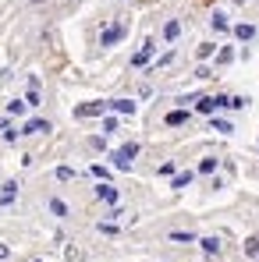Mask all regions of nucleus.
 <instances>
[{
  "instance_id": "1",
  "label": "nucleus",
  "mask_w": 259,
  "mask_h": 262,
  "mask_svg": "<svg viewBox=\"0 0 259 262\" xmlns=\"http://www.w3.org/2000/svg\"><path fill=\"white\" fill-rule=\"evenodd\" d=\"M135 156H138V145L128 142V145H121L110 160H114V167H117V170H131V160H135Z\"/></svg>"
},
{
  "instance_id": "2",
  "label": "nucleus",
  "mask_w": 259,
  "mask_h": 262,
  "mask_svg": "<svg viewBox=\"0 0 259 262\" xmlns=\"http://www.w3.org/2000/svg\"><path fill=\"white\" fill-rule=\"evenodd\" d=\"M96 199H99V202H107V206H117V199H121V195H117V188H114V184L99 181V184H96Z\"/></svg>"
},
{
  "instance_id": "3",
  "label": "nucleus",
  "mask_w": 259,
  "mask_h": 262,
  "mask_svg": "<svg viewBox=\"0 0 259 262\" xmlns=\"http://www.w3.org/2000/svg\"><path fill=\"white\" fill-rule=\"evenodd\" d=\"M110 110V103H82L78 110H75V117H99V114H107Z\"/></svg>"
},
{
  "instance_id": "4",
  "label": "nucleus",
  "mask_w": 259,
  "mask_h": 262,
  "mask_svg": "<svg viewBox=\"0 0 259 262\" xmlns=\"http://www.w3.org/2000/svg\"><path fill=\"white\" fill-rule=\"evenodd\" d=\"M153 50H156V46H153V39H146V43H142V50H138V53L131 57V68H142V64H149Z\"/></svg>"
},
{
  "instance_id": "5",
  "label": "nucleus",
  "mask_w": 259,
  "mask_h": 262,
  "mask_svg": "<svg viewBox=\"0 0 259 262\" xmlns=\"http://www.w3.org/2000/svg\"><path fill=\"white\" fill-rule=\"evenodd\" d=\"M121 36H125V25H114V29H107V32H103V39H99V43H103V46H114V43H121Z\"/></svg>"
},
{
  "instance_id": "6",
  "label": "nucleus",
  "mask_w": 259,
  "mask_h": 262,
  "mask_svg": "<svg viewBox=\"0 0 259 262\" xmlns=\"http://www.w3.org/2000/svg\"><path fill=\"white\" fill-rule=\"evenodd\" d=\"M195 106H199V114H213L220 103H216V96H199V99H195Z\"/></svg>"
},
{
  "instance_id": "7",
  "label": "nucleus",
  "mask_w": 259,
  "mask_h": 262,
  "mask_svg": "<svg viewBox=\"0 0 259 262\" xmlns=\"http://www.w3.org/2000/svg\"><path fill=\"white\" fill-rule=\"evenodd\" d=\"M46 131H50V121H29L22 128V135H46Z\"/></svg>"
},
{
  "instance_id": "8",
  "label": "nucleus",
  "mask_w": 259,
  "mask_h": 262,
  "mask_svg": "<svg viewBox=\"0 0 259 262\" xmlns=\"http://www.w3.org/2000/svg\"><path fill=\"white\" fill-rule=\"evenodd\" d=\"M14 195H18V181H7V184L0 188V202L7 206V202H14Z\"/></svg>"
},
{
  "instance_id": "9",
  "label": "nucleus",
  "mask_w": 259,
  "mask_h": 262,
  "mask_svg": "<svg viewBox=\"0 0 259 262\" xmlns=\"http://www.w3.org/2000/svg\"><path fill=\"white\" fill-rule=\"evenodd\" d=\"M192 181H195V174H192V170H188V174H177V177L171 181V188H174V191H181V188H188Z\"/></svg>"
},
{
  "instance_id": "10",
  "label": "nucleus",
  "mask_w": 259,
  "mask_h": 262,
  "mask_svg": "<svg viewBox=\"0 0 259 262\" xmlns=\"http://www.w3.org/2000/svg\"><path fill=\"white\" fill-rule=\"evenodd\" d=\"M110 110H117V114H135V103H131V99H114Z\"/></svg>"
},
{
  "instance_id": "11",
  "label": "nucleus",
  "mask_w": 259,
  "mask_h": 262,
  "mask_svg": "<svg viewBox=\"0 0 259 262\" xmlns=\"http://www.w3.org/2000/svg\"><path fill=\"white\" fill-rule=\"evenodd\" d=\"M199 245H203V252H206V255H216V252H220V237H203Z\"/></svg>"
},
{
  "instance_id": "12",
  "label": "nucleus",
  "mask_w": 259,
  "mask_h": 262,
  "mask_svg": "<svg viewBox=\"0 0 259 262\" xmlns=\"http://www.w3.org/2000/svg\"><path fill=\"white\" fill-rule=\"evenodd\" d=\"M234 36H238L242 43H249V39L256 36V29H252V25H234Z\"/></svg>"
},
{
  "instance_id": "13",
  "label": "nucleus",
  "mask_w": 259,
  "mask_h": 262,
  "mask_svg": "<svg viewBox=\"0 0 259 262\" xmlns=\"http://www.w3.org/2000/svg\"><path fill=\"white\" fill-rule=\"evenodd\" d=\"M210 25H213V32H227V14H220V11H216L213 18H210Z\"/></svg>"
},
{
  "instance_id": "14",
  "label": "nucleus",
  "mask_w": 259,
  "mask_h": 262,
  "mask_svg": "<svg viewBox=\"0 0 259 262\" xmlns=\"http://www.w3.org/2000/svg\"><path fill=\"white\" fill-rule=\"evenodd\" d=\"M177 32H181V25H177V21H167V25H164V39H167V43L177 39Z\"/></svg>"
},
{
  "instance_id": "15",
  "label": "nucleus",
  "mask_w": 259,
  "mask_h": 262,
  "mask_svg": "<svg viewBox=\"0 0 259 262\" xmlns=\"http://www.w3.org/2000/svg\"><path fill=\"white\" fill-rule=\"evenodd\" d=\"M185 121H188V114H185V110H174V114H167V124H171V128L185 124Z\"/></svg>"
},
{
  "instance_id": "16",
  "label": "nucleus",
  "mask_w": 259,
  "mask_h": 262,
  "mask_svg": "<svg viewBox=\"0 0 259 262\" xmlns=\"http://www.w3.org/2000/svg\"><path fill=\"white\" fill-rule=\"evenodd\" d=\"M245 255H249V259L259 255V237H245Z\"/></svg>"
},
{
  "instance_id": "17",
  "label": "nucleus",
  "mask_w": 259,
  "mask_h": 262,
  "mask_svg": "<svg viewBox=\"0 0 259 262\" xmlns=\"http://www.w3.org/2000/svg\"><path fill=\"white\" fill-rule=\"evenodd\" d=\"M50 213H53V216H68V206H64L61 199H50Z\"/></svg>"
},
{
  "instance_id": "18",
  "label": "nucleus",
  "mask_w": 259,
  "mask_h": 262,
  "mask_svg": "<svg viewBox=\"0 0 259 262\" xmlns=\"http://www.w3.org/2000/svg\"><path fill=\"white\" fill-rule=\"evenodd\" d=\"M171 241H177V245H192L195 237H192V234H185V230H171Z\"/></svg>"
},
{
  "instance_id": "19",
  "label": "nucleus",
  "mask_w": 259,
  "mask_h": 262,
  "mask_svg": "<svg viewBox=\"0 0 259 262\" xmlns=\"http://www.w3.org/2000/svg\"><path fill=\"white\" fill-rule=\"evenodd\" d=\"M25 106H29L25 99H11V103H7V114H25Z\"/></svg>"
},
{
  "instance_id": "20",
  "label": "nucleus",
  "mask_w": 259,
  "mask_h": 262,
  "mask_svg": "<svg viewBox=\"0 0 259 262\" xmlns=\"http://www.w3.org/2000/svg\"><path fill=\"white\" fill-rule=\"evenodd\" d=\"M213 170H216V160H213V156H206V160L199 163V174H213Z\"/></svg>"
},
{
  "instance_id": "21",
  "label": "nucleus",
  "mask_w": 259,
  "mask_h": 262,
  "mask_svg": "<svg viewBox=\"0 0 259 262\" xmlns=\"http://www.w3.org/2000/svg\"><path fill=\"white\" fill-rule=\"evenodd\" d=\"M216 60H220V64H231V60H234V50H231V46H224V50L216 53Z\"/></svg>"
},
{
  "instance_id": "22",
  "label": "nucleus",
  "mask_w": 259,
  "mask_h": 262,
  "mask_svg": "<svg viewBox=\"0 0 259 262\" xmlns=\"http://www.w3.org/2000/svg\"><path fill=\"white\" fill-rule=\"evenodd\" d=\"M245 103H249V99H245V96H231V99H227V106H231V110H242V106H245Z\"/></svg>"
},
{
  "instance_id": "23",
  "label": "nucleus",
  "mask_w": 259,
  "mask_h": 262,
  "mask_svg": "<svg viewBox=\"0 0 259 262\" xmlns=\"http://www.w3.org/2000/svg\"><path fill=\"white\" fill-rule=\"evenodd\" d=\"M71 177H75L71 167H57V181H71Z\"/></svg>"
},
{
  "instance_id": "24",
  "label": "nucleus",
  "mask_w": 259,
  "mask_h": 262,
  "mask_svg": "<svg viewBox=\"0 0 259 262\" xmlns=\"http://www.w3.org/2000/svg\"><path fill=\"white\" fill-rule=\"evenodd\" d=\"M25 103H29V106H39V89H29V96H25Z\"/></svg>"
},
{
  "instance_id": "25",
  "label": "nucleus",
  "mask_w": 259,
  "mask_h": 262,
  "mask_svg": "<svg viewBox=\"0 0 259 262\" xmlns=\"http://www.w3.org/2000/svg\"><path fill=\"white\" fill-rule=\"evenodd\" d=\"M213 50H216L213 43H203V46H199V57H203V60H206V57H213Z\"/></svg>"
},
{
  "instance_id": "26",
  "label": "nucleus",
  "mask_w": 259,
  "mask_h": 262,
  "mask_svg": "<svg viewBox=\"0 0 259 262\" xmlns=\"http://www.w3.org/2000/svg\"><path fill=\"white\" fill-rule=\"evenodd\" d=\"M114 131H117V121H114V117H107V121H103V135H114Z\"/></svg>"
},
{
  "instance_id": "27",
  "label": "nucleus",
  "mask_w": 259,
  "mask_h": 262,
  "mask_svg": "<svg viewBox=\"0 0 259 262\" xmlns=\"http://www.w3.org/2000/svg\"><path fill=\"white\" fill-rule=\"evenodd\" d=\"M174 60V50H167V53H164V57H160V60H156V68H167V64H171Z\"/></svg>"
},
{
  "instance_id": "28",
  "label": "nucleus",
  "mask_w": 259,
  "mask_h": 262,
  "mask_svg": "<svg viewBox=\"0 0 259 262\" xmlns=\"http://www.w3.org/2000/svg\"><path fill=\"white\" fill-rule=\"evenodd\" d=\"M92 174L99 177V181H107V177H110V170H107V167H99V163H96V167H92Z\"/></svg>"
},
{
  "instance_id": "29",
  "label": "nucleus",
  "mask_w": 259,
  "mask_h": 262,
  "mask_svg": "<svg viewBox=\"0 0 259 262\" xmlns=\"http://www.w3.org/2000/svg\"><path fill=\"white\" fill-rule=\"evenodd\" d=\"M213 131H224V135H227V131H234V128H231L227 121H213Z\"/></svg>"
},
{
  "instance_id": "30",
  "label": "nucleus",
  "mask_w": 259,
  "mask_h": 262,
  "mask_svg": "<svg viewBox=\"0 0 259 262\" xmlns=\"http://www.w3.org/2000/svg\"><path fill=\"white\" fill-rule=\"evenodd\" d=\"M7 255H11V248H7V245H0V262L7 259Z\"/></svg>"
}]
</instances>
